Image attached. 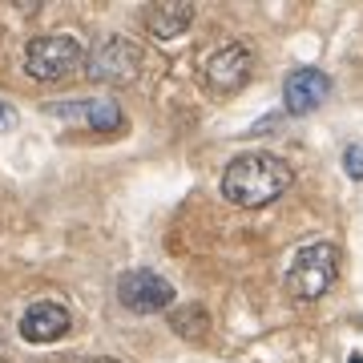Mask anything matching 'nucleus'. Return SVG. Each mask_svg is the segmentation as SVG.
Returning a JSON list of instances; mask_svg holds the SVG:
<instances>
[{
  "mask_svg": "<svg viewBox=\"0 0 363 363\" xmlns=\"http://www.w3.org/2000/svg\"><path fill=\"white\" fill-rule=\"evenodd\" d=\"M85 363H117V359H109V355H101V359H85Z\"/></svg>",
  "mask_w": 363,
  "mask_h": 363,
  "instance_id": "14",
  "label": "nucleus"
},
{
  "mask_svg": "<svg viewBox=\"0 0 363 363\" xmlns=\"http://www.w3.org/2000/svg\"><path fill=\"white\" fill-rule=\"evenodd\" d=\"M142 25L145 33L154 40H178L186 28L194 25V4H186V0H166V4H145L142 13Z\"/></svg>",
  "mask_w": 363,
  "mask_h": 363,
  "instance_id": "9",
  "label": "nucleus"
},
{
  "mask_svg": "<svg viewBox=\"0 0 363 363\" xmlns=\"http://www.w3.org/2000/svg\"><path fill=\"white\" fill-rule=\"evenodd\" d=\"M250 69H255V57L247 45H226L206 61V85L214 93H234L250 81Z\"/></svg>",
  "mask_w": 363,
  "mask_h": 363,
  "instance_id": "7",
  "label": "nucleus"
},
{
  "mask_svg": "<svg viewBox=\"0 0 363 363\" xmlns=\"http://www.w3.org/2000/svg\"><path fill=\"white\" fill-rule=\"evenodd\" d=\"M4 363H13V359H4Z\"/></svg>",
  "mask_w": 363,
  "mask_h": 363,
  "instance_id": "16",
  "label": "nucleus"
},
{
  "mask_svg": "<svg viewBox=\"0 0 363 363\" xmlns=\"http://www.w3.org/2000/svg\"><path fill=\"white\" fill-rule=\"evenodd\" d=\"M327 93H331V77L327 73H319V69H295L283 85V105H286V113L303 117V113H311V109H319L327 101Z\"/></svg>",
  "mask_w": 363,
  "mask_h": 363,
  "instance_id": "8",
  "label": "nucleus"
},
{
  "mask_svg": "<svg viewBox=\"0 0 363 363\" xmlns=\"http://www.w3.org/2000/svg\"><path fill=\"white\" fill-rule=\"evenodd\" d=\"M81 65V40L69 33H45L25 45V73L33 81H61Z\"/></svg>",
  "mask_w": 363,
  "mask_h": 363,
  "instance_id": "3",
  "label": "nucleus"
},
{
  "mask_svg": "<svg viewBox=\"0 0 363 363\" xmlns=\"http://www.w3.org/2000/svg\"><path fill=\"white\" fill-rule=\"evenodd\" d=\"M291 186V166L274 154H238L230 166L222 169V198H230L234 206H271L279 194Z\"/></svg>",
  "mask_w": 363,
  "mask_h": 363,
  "instance_id": "1",
  "label": "nucleus"
},
{
  "mask_svg": "<svg viewBox=\"0 0 363 363\" xmlns=\"http://www.w3.org/2000/svg\"><path fill=\"white\" fill-rule=\"evenodd\" d=\"M117 298L133 315H157L174 303V286L157 271H125L117 279Z\"/></svg>",
  "mask_w": 363,
  "mask_h": 363,
  "instance_id": "5",
  "label": "nucleus"
},
{
  "mask_svg": "<svg viewBox=\"0 0 363 363\" xmlns=\"http://www.w3.org/2000/svg\"><path fill=\"white\" fill-rule=\"evenodd\" d=\"M13 125H16V113L9 109V101H0V133H4V130H13Z\"/></svg>",
  "mask_w": 363,
  "mask_h": 363,
  "instance_id": "13",
  "label": "nucleus"
},
{
  "mask_svg": "<svg viewBox=\"0 0 363 363\" xmlns=\"http://www.w3.org/2000/svg\"><path fill=\"white\" fill-rule=\"evenodd\" d=\"M85 73L89 81H101V85H125V81L138 77L142 69V49L125 37H101L89 49V61H85Z\"/></svg>",
  "mask_w": 363,
  "mask_h": 363,
  "instance_id": "4",
  "label": "nucleus"
},
{
  "mask_svg": "<svg viewBox=\"0 0 363 363\" xmlns=\"http://www.w3.org/2000/svg\"><path fill=\"white\" fill-rule=\"evenodd\" d=\"M49 117H61V121H77L93 133H117L125 125V113L113 97H73V101H61V105H45Z\"/></svg>",
  "mask_w": 363,
  "mask_h": 363,
  "instance_id": "6",
  "label": "nucleus"
},
{
  "mask_svg": "<svg viewBox=\"0 0 363 363\" xmlns=\"http://www.w3.org/2000/svg\"><path fill=\"white\" fill-rule=\"evenodd\" d=\"M343 169H347V178L363 182V142H351L343 150Z\"/></svg>",
  "mask_w": 363,
  "mask_h": 363,
  "instance_id": "12",
  "label": "nucleus"
},
{
  "mask_svg": "<svg viewBox=\"0 0 363 363\" xmlns=\"http://www.w3.org/2000/svg\"><path fill=\"white\" fill-rule=\"evenodd\" d=\"M339 279V250L331 242H311V247L295 250V259L286 267V291L303 303L323 298Z\"/></svg>",
  "mask_w": 363,
  "mask_h": 363,
  "instance_id": "2",
  "label": "nucleus"
},
{
  "mask_svg": "<svg viewBox=\"0 0 363 363\" xmlns=\"http://www.w3.org/2000/svg\"><path fill=\"white\" fill-rule=\"evenodd\" d=\"M169 327H174L178 335H186V339H190V335L202 339V331L210 327V319H206L202 307H194V311H174V315H169Z\"/></svg>",
  "mask_w": 363,
  "mask_h": 363,
  "instance_id": "11",
  "label": "nucleus"
},
{
  "mask_svg": "<svg viewBox=\"0 0 363 363\" xmlns=\"http://www.w3.org/2000/svg\"><path fill=\"white\" fill-rule=\"evenodd\" d=\"M347 363H363V355H351V359Z\"/></svg>",
  "mask_w": 363,
  "mask_h": 363,
  "instance_id": "15",
  "label": "nucleus"
},
{
  "mask_svg": "<svg viewBox=\"0 0 363 363\" xmlns=\"http://www.w3.org/2000/svg\"><path fill=\"white\" fill-rule=\"evenodd\" d=\"M69 331V311L61 303H37L21 315V339L25 343H52Z\"/></svg>",
  "mask_w": 363,
  "mask_h": 363,
  "instance_id": "10",
  "label": "nucleus"
}]
</instances>
